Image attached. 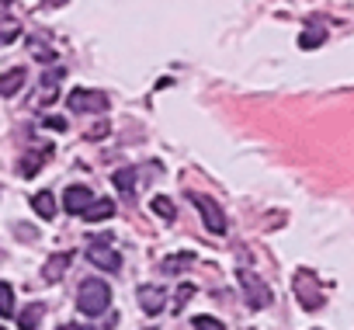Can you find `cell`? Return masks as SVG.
Segmentation results:
<instances>
[{"label": "cell", "instance_id": "obj_4", "mask_svg": "<svg viewBox=\"0 0 354 330\" xmlns=\"http://www.w3.org/2000/svg\"><path fill=\"white\" fill-rule=\"evenodd\" d=\"M240 288H243V295H247V306H250V309H268V306H271V299H274V295H271V288H268L254 271H247V268L240 271Z\"/></svg>", "mask_w": 354, "mask_h": 330}, {"label": "cell", "instance_id": "obj_11", "mask_svg": "<svg viewBox=\"0 0 354 330\" xmlns=\"http://www.w3.org/2000/svg\"><path fill=\"white\" fill-rule=\"evenodd\" d=\"M70 261H73V254H70V250H66V254H53V257L46 261V268H42V278H46V282H59V278L66 275Z\"/></svg>", "mask_w": 354, "mask_h": 330}, {"label": "cell", "instance_id": "obj_12", "mask_svg": "<svg viewBox=\"0 0 354 330\" xmlns=\"http://www.w3.org/2000/svg\"><path fill=\"white\" fill-rule=\"evenodd\" d=\"M59 80H63V66H56V70H49V73L42 77V98H39V104H53V101H56Z\"/></svg>", "mask_w": 354, "mask_h": 330}, {"label": "cell", "instance_id": "obj_14", "mask_svg": "<svg viewBox=\"0 0 354 330\" xmlns=\"http://www.w3.org/2000/svg\"><path fill=\"white\" fill-rule=\"evenodd\" d=\"M111 216H115V202H108V199H94V205L84 212L87 223H104V219H111Z\"/></svg>", "mask_w": 354, "mask_h": 330}, {"label": "cell", "instance_id": "obj_20", "mask_svg": "<svg viewBox=\"0 0 354 330\" xmlns=\"http://www.w3.org/2000/svg\"><path fill=\"white\" fill-rule=\"evenodd\" d=\"M149 209H153L160 219H177V209H174V202H170L167 195H156V199L149 202Z\"/></svg>", "mask_w": 354, "mask_h": 330}, {"label": "cell", "instance_id": "obj_29", "mask_svg": "<svg viewBox=\"0 0 354 330\" xmlns=\"http://www.w3.org/2000/svg\"><path fill=\"white\" fill-rule=\"evenodd\" d=\"M0 330H4V327H0Z\"/></svg>", "mask_w": 354, "mask_h": 330}, {"label": "cell", "instance_id": "obj_7", "mask_svg": "<svg viewBox=\"0 0 354 330\" xmlns=\"http://www.w3.org/2000/svg\"><path fill=\"white\" fill-rule=\"evenodd\" d=\"M91 205H94V192H91V188H84V185L66 188V195H63V209H66L70 216H84Z\"/></svg>", "mask_w": 354, "mask_h": 330}, {"label": "cell", "instance_id": "obj_16", "mask_svg": "<svg viewBox=\"0 0 354 330\" xmlns=\"http://www.w3.org/2000/svg\"><path fill=\"white\" fill-rule=\"evenodd\" d=\"M32 209H35L42 219H53V216H56V199H53V192H39V195H32Z\"/></svg>", "mask_w": 354, "mask_h": 330}, {"label": "cell", "instance_id": "obj_17", "mask_svg": "<svg viewBox=\"0 0 354 330\" xmlns=\"http://www.w3.org/2000/svg\"><path fill=\"white\" fill-rule=\"evenodd\" d=\"M0 316H4V320L18 316V306H15V288H11V282H0Z\"/></svg>", "mask_w": 354, "mask_h": 330}, {"label": "cell", "instance_id": "obj_22", "mask_svg": "<svg viewBox=\"0 0 354 330\" xmlns=\"http://www.w3.org/2000/svg\"><path fill=\"white\" fill-rule=\"evenodd\" d=\"M192 295H195V285H188V282H185L181 288L174 292V309H181V306H185V302H188Z\"/></svg>", "mask_w": 354, "mask_h": 330}, {"label": "cell", "instance_id": "obj_18", "mask_svg": "<svg viewBox=\"0 0 354 330\" xmlns=\"http://www.w3.org/2000/svg\"><path fill=\"white\" fill-rule=\"evenodd\" d=\"M188 264H195V254H174V257H167V261L160 264V271H163V275H177V271H185Z\"/></svg>", "mask_w": 354, "mask_h": 330}, {"label": "cell", "instance_id": "obj_1", "mask_svg": "<svg viewBox=\"0 0 354 330\" xmlns=\"http://www.w3.org/2000/svg\"><path fill=\"white\" fill-rule=\"evenodd\" d=\"M111 306V288L104 278H87L80 282V292H77V309L84 316H104Z\"/></svg>", "mask_w": 354, "mask_h": 330}, {"label": "cell", "instance_id": "obj_2", "mask_svg": "<svg viewBox=\"0 0 354 330\" xmlns=\"http://www.w3.org/2000/svg\"><path fill=\"white\" fill-rule=\"evenodd\" d=\"M188 199H192V205L202 212V219H205L209 233L223 237V233H226V212L219 209V202H216V199H209V195H202V192H188Z\"/></svg>", "mask_w": 354, "mask_h": 330}, {"label": "cell", "instance_id": "obj_23", "mask_svg": "<svg viewBox=\"0 0 354 330\" xmlns=\"http://www.w3.org/2000/svg\"><path fill=\"white\" fill-rule=\"evenodd\" d=\"M104 136H108V122H97V125L87 129V139H91V143H94V139H104Z\"/></svg>", "mask_w": 354, "mask_h": 330}, {"label": "cell", "instance_id": "obj_24", "mask_svg": "<svg viewBox=\"0 0 354 330\" xmlns=\"http://www.w3.org/2000/svg\"><path fill=\"white\" fill-rule=\"evenodd\" d=\"M18 35H21V28H18V25L11 21V28H4V32H0V42H4V46H8V42H15Z\"/></svg>", "mask_w": 354, "mask_h": 330}, {"label": "cell", "instance_id": "obj_8", "mask_svg": "<svg viewBox=\"0 0 354 330\" xmlns=\"http://www.w3.org/2000/svg\"><path fill=\"white\" fill-rule=\"evenodd\" d=\"M163 288L160 285H139V306H142V313H149V316H156V313H163Z\"/></svg>", "mask_w": 354, "mask_h": 330}, {"label": "cell", "instance_id": "obj_6", "mask_svg": "<svg viewBox=\"0 0 354 330\" xmlns=\"http://www.w3.org/2000/svg\"><path fill=\"white\" fill-rule=\"evenodd\" d=\"M295 295H299L302 309H319V306H323V292H319L316 278H313L306 268H302V271H295Z\"/></svg>", "mask_w": 354, "mask_h": 330}, {"label": "cell", "instance_id": "obj_26", "mask_svg": "<svg viewBox=\"0 0 354 330\" xmlns=\"http://www.w3.org/2000/svg\"><path fill=\"white\" fill-rule=\"evenodd\" d=\"M59 330H94V327H87V323H63Z\"/></svg>", "mask_w": 354, "mask_h": 330}, {"label": "cell", "instance_id": "obj_9", "mask_svg": "<svg viewBox=\"0 0 354 330\" xmlns=\"http://www.w3.org/2000/svg\"><path fill=\"white\" fill-rule=\"evenodd\" d=\"M25 66H11V70H4L0 73V98H15L21 87H25Z\"/></svg>", "mask_w": 354, "mask_h": 330}, {"label": "cell", "instance_id": "obj_5", "mask_svg": "<svg viewBox=\"0 0 354 330\" xmlns=\"http://www.w3.org/2000/svg\"><path fill=\"white\" fill-rule=\"evenodd\" d=\"M87 261H91L94 268L108 271V275L122 271V254H118L115 247H108V240H101V244H91V247H87Z\"/></svg>", "mask_w": 354, "mask_h": 330}, {"label": "cell", "instance_id": "obj_19", "mask_svg": "<svg viewBox=\"0 0 354 330\" xmlns=\"http://www.w3.org/2000/svg\"><path fill=\"white\" fill-rule=\"evenodd\" d=\"M326 42V32L323 28H306L302 35H299V49H316V46H323Z\"/></svg>", "mask_w": 354, "mask_h": 330}, {"label": "cell", "instance_id": "obj_27", "mask_svg": "<svg viewBox=\"0 0 354 330\" xmlns=\"http://www.w3.org/2000/svg\"><path fill=\"white\" fill-rule=\"evenodd\" d=\"M66 0H42V8H63Z\"/></svg>", "mask_w": 354, "mask_h": 330}, {"label": "cell", "instance_id": "obj_10", "mask_svg": "<svg viewBox=\"0 0 354 330\" xmlns=\"http://www.w3.org/2000/svg\"><path fill=\"white\" fill-rule=\"evenodd\" d=\"M115 188L122 192L125 205H132V202H136V167H122V171H115Z\"/></svg>", "mask_w": 354, "mask_h": 330}, {"label": "cell", "instance_id": "obj_28", "mask_svg": "<svg viewBox=\"0 0 354 330\" xmlns=\"http://www.w3.org/2000/svg\"><path fill=\"white\" fill-rule=\"evenodd\" d=\"M0 4H11V0H0Z\"/></svg>", "mask_w": 354, "mask_h": 330}, {"label": "cell", "instance_id": "obj_25", "mask_svg": "<svg viewBox=\"0 0 354 330\" xmlns=\"http://www.w3.org/2000/svg\"><path fill=\"white\" fill-rule=\"evenodd\" d=\"M46 125H49V129H56V132H63V129H66V118L53 115V118H46Z\"/></svg>", "mask_w": 354, "mask_h": 330}, {"label": "cell", "instance_id": "obj_15", "mask_svg": "<svg viewBox=\"0 0 354 330\" xmlns=\"http://www.w3.org/2000/svg\"><path fill=\"white\" fill-rule=\"evenodd\" d=\"M42 313H46V306H42V302H28V306L18 313V327H21V330H35V327H39V320H42Z\"/></svg>", "mask_w": 354, "mask_h": 330}, {"label": "cell", "instance_id": "obj_3", "mask_svg": "<svg viewBox=\"0 0 354 330\" xmlns=\"http://www.w3.org/2000/svg\"><path fill=\"white\" fill-rule=\"evenodd\" d=\"M66 108H73V111H97V115H104V111H108V94L91 91V87H73V91L66 94Z\"/></svg>", "mask_w": 354, "mask_h": 330}, {"label": "cell", "instance_id": "obj_13", "mask_svg": "<svg viewBox=\"0 0 354 330\" xmlns=\"http://www.w3.org/2000/svg\"><path fill=\"white\" fill-rule=\"evenodd\" d=\"M49 153H53V149L46 146L42 153H28V156H21V167H18V174H21V178H35V174L46 167V156H49Z\"/></svg>", "mask_w": 354, "mask_h": 330}, {"label": "cell", "instance_id": "obj_21", "mask_svg": "<svg viewBox=\"0 0 354 330\" xmlns=\"http://www.w3.org/2000/svg\"><path fill=\"white\" fill-rule=\"evenodd\" d=\"M192 327H195V330H226L223 320H216V316H195Z\"/></svg>", "mask_w": 354, "mask_h": 330}]
</instances>
